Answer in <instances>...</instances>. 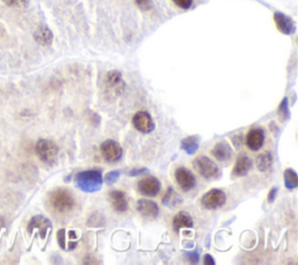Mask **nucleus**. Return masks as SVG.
I'll return each mask as SVG.
<instances>
[{"instance_id": "nucleus-5", "label": "nucleus", "mask_w": 298, "mask_h": 265, "mask_svg": "<svg viewBox=\"0 0 298 265\" xmlns=\"http://www.w3.org/2000/svg\"><path fill=\"white\" fill-rule=\"evenodd\" d=\"M226 202V194L224 191L218 190V188H213V190L209 191L204 197L202 198L201 203L203 208L214 210L223 207Z\"/></svg>"}, {"instance_id": "nucleus-24", "label": "nucleus", "mask_w": 298, "mask_h": 265, "mask_svg": "<svg viewBox=\"0 0 298 265\" xmlns=\"http://www.w3.org/2000/svg\"><path fill=\"white\" fill-rule=\"evenodd\" d=\"M278 115L281 116L282 121H286L290 117V112H289V104H288V99H283L282 103L279 104L278 107Z\"/></svg>"}, {"instance_id": "nucleus-17", "label": "nucleus", "mask_w": 298, "mask_h": 265, "mask_svg": "<svg viewBox=\"0 0 298 265\" xmlns=\"http://www.w3.org/2000/svg\"><path fill=\"white\" fill-rule=\"evenodd\" d=\"M111 205L113 207V209L118 213H123L128 209V202H127L126 195L121 191H112L110 195Z\"/></svg>"}, {"instance_id": "nucleus-31", "label": "nucleus", "mask_w": 298, "mask_h": 265, "mask_svg": "<svg viewBox=\"0 0 298 265\" xmlns=\"http://www.w3.org/2000/svg\"><path fill=\"white\" fill-rule=\"evenodd\" d=\"M187 257L189 259V262L190 263H198V259H199V255L197 252H187Z\"/></svg>"}, {"instance_id": "nucleus-1", "label": "nucleus", "mask_w": 298, "mask_h": 265, "mask_svg": "<svg viewBox=\"0 0 298 265\" xmlns=\"http://www.w3.org/2000/svg\"><path fill=\"white\" fill-rule=\"evenodd\" d=\"M75 186L84 193H94L103 187V175L100 170L88 169L79 172L74 178Z\"/></svg>"}, {"instance_id": "nucleus-29", "label": "nucleus", "mask_w": 298, "mask_h": 265, "mask_svg": "<svg viewBox=\"0 0 298 265\" xmlns=\"http://www.w3.org/2000/svg\"><path fill=\"white\" fill-rule=\"evenodd\" d=\"M175 3V5H177L182 10H188L190 9L192 5V0H173Z\"/></svg>"}, {"instance_id": "nucleus-32", "label": "nucleus", "mask_w": 298, "mask_h": 265, "mask_svg": "<svg viewBox=\"0 0 298 265\" xmlns=\"http://www.w3.org/2000/svg\"><path fill=\"white\" fill-rule=\"evenodd\" d=\"M277 192H278V188L277 187H274L270 192H269V197H268L269 202H274L275 201L276 195H277Z\"/></svg>"}, {"instance_id": "nucleus-3", "label": "nucleus", "mask_w": 298, "mask_h": 265, "mask_svg": "<svg viewBox=\"0 0 298 265\" xmlns=\"http://www.w3.org/2000/svg\"><path fill=\"white\" fill-rule=\"evenodd\" d=\"M35 152L40 160L47 165H53L59 155V146L50 139H40L35 145Z\"/></svg>"}, {"instance_id": "nucleus-7", "label": "nucleus", "mask_w": 298, "mask_h": 265, "mask_svg": "<svg viewBox=\"0 0 298 265\" xmlns=\"http://www.w3.org/2000/svg\"><path fill=\"white\" fill-rule=\"evenodd\" d=\"M101 154L107 162H117L122 157V147L118 141L106 140L100 146Z\"/></svg>"}, {"instance_id": "nucleus-26", "label": "nucleus", "mask_w": 298, "mask_h": 265, "mask_svg": "<svg viewBox=\"0 0 298 265\" xmlns=\"http://www.w3.org/2000/svg\"><path fill=\"white\" fill-rule=\"evenodd\" d=\"M120 176V172L119 170H112V172H108L105 176V183L107 185H113L118 181Z\"/></svg>"}, {"instance_id": "nucleus-15", "label": "nucleus", "mask_w": 298, "mask_h": 265, "mask_svg": "<svg viewBox=\"0 0 298 265\" xmlns=\"http://www.w3.org/2000/svg\"><path fill=\"white\" fill-rule=\"evenodd\" d=\"M274 19L278 31L282 32L283 34L290 35L295 32V23H293L291 18H289L288 16H285V14L283 13L276 12L274 14Z\"/></svg>"}, {"instance_id": "nucleus-18", "label": "nucleus", "mask_w": 298, "mask_h": 265, "mask_svg": "<svg viewBox=\"0 0 298 265\" xmlns=\"http://www.w3.org/2000/svg\"><path fill=\"white\" fill-rule=\"evenodd\" d=\"M250 168H252V160L246 154H242L238 157L232 174L234 176H245Z\"/></svg>"}, {"instance_id": "nucleus-8", "label": "nucleus", "mask_w": 298, "mask_h": 265, "mask_svg": "<svg viewBox=\"0 0 298 265\" xmlns=\"http://www.w3.org/2000/svg\"><path fill=\"white\" fill-rule=\"evenodd\" d=\"M137 190L144 197L154 198L161 191V183L155 176H146L137 183Z\"/></svg>"}, {"instance_id": "nucleus-9", "label": "nucleus", "mask_w": 298, "mask_h": 265, "mask_svg": "<svg viewBox=\"0 0 298 265\" xmlns=\"http://www.w3.org/2000/svg\"><path fill=\"white\" fill-rule=\"evenodd\" d=\"M133 125L139 132L151 133L154 131L155 123L153 121L152 116L147 111H139L133 116Z\"/></svg>"}, {"instance_id": "nucleus-30", "label": "nucleus", "mask_w": 298, "mask_h": 265, "mask_svg": "<svg viewBox=\"0 0 298 265\" xmlns=\"http://www.w3.org/2000/svg\"><path fill=\"white\" fill-rule=\"evenodd\" d=\"M148 172L149 170L147 168H133L128 172V175L129 176H139V175H142V174H146Z\"/></svg>"}, {"instance_id": "nucleus-28", "label": "nucleus", "mask_w": 298, "mask_h": 265, "mask_svg": "<svg viewBox=\"0 0 298 265\" xmlns=\"http://www.w3.org/2000/svg\"><path fill=\"white\" fill-rule=\"evenodd\" d=\"M4 3L11 7H24L28 4V0H4Z\"/></svg>"}, {"instance_id": "nucleus-20", "label": "nucleus", "mask_w": 298, "mask_h": 265, "mask_svg": "<svg viewBox=\"0 0 298 265\" xmlns=\"http://www.w3.org/2000/svg\"><path fill=\"white\" fill-rule=\"evenodd\" d=\"M35 41L42 46H50L53 43V32L47 26H41L34 33Z\"/></svg>"}, {"instance_id": "nucleus-21", "label": "nucleus", "mask_w": 298, "mask_h": 265, "mask_svg": "<svg viewBox=\"0 0 298 265\" xmlns=\"http://www.w3.org/2000/svg\"><path fill=\"white\" fill-rule=\"evenodd\" d=\"M199 143H201V138L198 136H190L185 139L182 140L181 147L182 150L187 152L188 154H195L197 152L199 147Z\"/></svg>"}, {"instance_id": "nucleus-6", "label": "nucleus", "mask_w": 298, "mask_h": 265, "mask_svg": "<svg viewBox=\"0 0 298 265\" xmlns=\"http://www.w3.org/2000/svg\"><path fill=\"white\" fill-rule=\"evenodd\" d=\"M52 222H50L47 217L42 215H36L30 221L27 230L30 234H33V232L36 231L40 237L45 239L47 236H48L50 230H52Z\"/></svg>"}, {"instance_id": "nucleus-4", "label": "nucleus", "mask_w": 298, "mask_h": 265, "mask_svg": "<svg viewBox=\"0 0 298 265\" xmlns=\"http://www.w3.org/2000/svg\"><path fill=\"white\" fill-rule=\"evenodd\" d=\"M192 165H194V168L196 169L199 175H202L205 179H218L220 176V169L214 162L211 160L209 157H205V155H199L192 161Z\"/></svg>"}, {"instance_id": "nucleus-2", "label": "nucleus", "mask_w": 298, "mask_h": 265, "mask_svg": "<svg viewBox=\"0 0 298 265\" xmlns=\"http://www.w3.org/2000/svg\"><path fill=\"white\" fill-rule=\"evenodd\" d=\"M48 200L52 208L60 214L71 212L76 203L70 192L64 190V188H57V190L50 192Z\"/></svg>"}, {"instance_id": "nucleus-13", "label": "nucleus", "mask_w": 298, "mask_h": 265, "mask_svg": "<svg viewBox=\"0 0 298 265\" xmlns=\"http://www.w3.org/2000/svg\"><path fill=\"white\" fill-rule=\"evenodd\" d=\"M136 209L141 215L147 219H156L159 216V206L154 201L147 199H141L136 203Z\"/></svg>"}, {"instance_id": "nucleus-25", "label": "nucleus", "mask_w": 298, "mask_h": 265, "mask_svg": "<svg viewBox=\"0 0 298 265\" xmlns=\"http://www.w3.org/2000/svg\"><path fill=\"white\" fill-rule=\"evenodd\" d=\"M177 199H179V197H177V194L174 192L173 188H169V191L167 192L166 197L163 198L162 201L166 206H168V205H172V203H176Z\"/></svg>"}, {"instance_id": "nucleus-16", "label": "nucleus", "mask_w": 298, "mask_h": 265, "mask_svg": "<svg viewBox=\"0 0 298 265\" xmlns=\"http://www.w3.org/2000/svg\"><path fill=\"white\" fill-rule=\"evenodd\" d=\"M264 132L261 129L250 130L246 137V144L252 151H259L263 146Z\"/></svg>"}, {"instance_id": "nucleus-22", "label": "nucleus", "mask_w": 298, "mask_h": 265, "mask_svg": "<svg viewBox=\"0 0 298 265\" xmlns=\"http://www.w3.org/2000/svg\"><path fill=\"white\" fill-rule=\"evenodd\" d=\"M272 165V155L270 152H264V153H261L257 155L256 158V167L257 169L261 170V172H267V170L270 169Z\"/></svg>"}, {"instance_id": "nucleus-11", "label": "nucleus", "mask_w": 298, "mask_h": 265, "mask_svg": "<svg viewBox=\"0 0 298 265\" xmlns=\"http://www.w3.org/2000/svg\"><path fill=\"white\" fill-rule=\"evenodd\" d=\"M105 84H106L108 92L113 93L115 95H120L126 86L121 72L118 70H112L108 72L106 78H105Z\"/></svg>"}, {"instance_id": "nucleus-27", "label": "nucleus", "mask_w": 298, "mask_h": 265, "mask_svg": "<svg viewBox=\"0 0 298 265\" xmlns=\"http://www.w3.org/2000/svg\"><path fill=\"white\" fill-rule=\"evenodd\" d=\"M137 7L142 11H149L153 7V0H135Z\"/></svg>"}, {"instance_id": "nucleus-19", "label": "nucleus", "mask_w": 298, "mask_h": 265, "mask_svg": "<svg viewBox=\"0 0 298 265\" xmlns=\"http://www.w3.org/2000/svg\"><path fill=\"white\" fill-rule=\"evenodd\" d=\"M173 227L176 232L180 231L182 228H192L194 227V221L190 214L187 212H180L177 215H175L173 220Z\"/></svg>"}, {"instance_id": "nucleus-12", "label": "nucleus", "mask_w": 298, "mask_h": 265, "mask_svg": "<svg viewBox=\"0 0 298 265\" xmlns=\"http://www.w3.org/2000/svg\"><path fill=\"white\" fill-rule=\"evenodd\" d=\"M57 241H59V245L65 251H71L77 246L78 243V235L75 230L61 229L57 232Z\"/></svg>"}, {"instance_id": "nucleus-10", "label": "nucleus", "mask_w": 298, "mask_h": 265, "mask_svg": "<svg viewBox=\"0 0 298 265\" xmlns=\"http://www.w3.org/2000/svg\"><path fill=\"white\" fill-rule=\"evenodd\" d=\"M175 180L183 192H189L196 186L195 175L188 168L180 167L175 172Z\"/></svg>"}, {"instance_id": "nucleus-23", "label": "nucleus", "mask_w": 298, "mask_h": 265, "mask_svg": "<svg viewBox=\"0 0 298 265\" xmlns=\"http://www.w3.org/2000/svg\"><path fill=\"white\" fill-rule=\"evenodd\" d=\"M284 184L285 187L288 190H295L298 186V180H297V173L291 168H288L284 170Z\"/></svg>"}, {"instance_id": "nucleus-14", "label": "nucleus", "mask_w": 298, "mask_h": 265, "mask_svg": "<svg viewBox=\"0 0 298 265\" xmlns=\"http://www.w3.org/2000/svg\"><path fill=\"white\" fill-rule=\"evenodd\" d=\"M211 153H212L213 157L216 158L218 161L228 162L232 159L233 151H232V147L226 143V141H219V143L214 145L213 150L211 151Z\"/></svg>"}, {"instance_id": "nucleus-33", "label": "nucleus", "mask_w": 298, "mask_h": 265, "mask_svg": "<svg viewBox=\"0 0 298 265\" xmlns=\"http://www.w3.org/2000/svg\"><path fill=\"white\" fill-rule=\"evenodd\" d=\"M204 264H206V265H214V264H216V262H214V259H213L212 256H211V255H205V257H204Z\"/></svg>"}]
</instances>
